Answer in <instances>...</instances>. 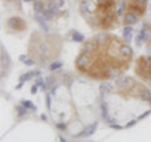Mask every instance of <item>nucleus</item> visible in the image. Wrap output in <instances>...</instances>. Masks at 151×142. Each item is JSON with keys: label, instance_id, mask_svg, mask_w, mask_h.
Returning <instances> with one entry per match:
<instances>
[{"label": "nucleus", "instance_id": "1", "mask_svg": "<svg viewBox=\"0 0 151 142\" xmlns=\"http://www.w3.org/2000/svg\"><path fill=\"white\" fill-rule=\"evenodd\" d=\"M91 64H92V58H91V55H89V53H86V52L81 53L77 57V59H76V65H77V68L79 70H83V72L89 69Z\"/></svg>", "mask_w": 151, "mask_h": 142}, {"label": "nucleus", "instance_id": "2", "mask_svg": "<svg viewBox=\"0 0 151 142\" xmlns=\"http://www.w3.org/2000/svg\"><path fill=\"white\" fill-rule=\"evenodd\" d=\"M97 126H98V122H94V123L87 126L83 131H81L79 133H77L74 137H77V138H81V137H88V136H91V135H93V133H94V131H96Z\"/></svg>", "mask_w": 151, "mask_h": 142}, {"label": "nucleus", "instance_id": "3", "mask_svg": "<svg viewBox=\"0 0 151 142\" xmlns=\"http://www.w3.org/2000/svg\"><path fill=\"white\" fill-rule=\"evenodd\" d=\"M119 54L122 57V58H131L132 57V49L130 48L129 45H126V44H121L119 47Z\"/></svg>", "mask_w": 151, "mask_h": 142}, {"label": "nucleus", "instance_id": "4", "mask_svg": "<svg viewBox=\"0 0 151 142\" xmlns=\"http://www.w3.org/2000/svg\"><path fill=\"white\" fill-rule=\"evenodd\" d=\"M131 83H132V79L130 77H122V78L116 79V87L120 88V89H124L126 87H129Z\"/></svg>", "mask_w": 151, "mask_h": 142}, {"label": "nucleus", "instance_id": "5", "mask_svg": "<svg viewBox=\"0 0 151 142\" xmlns=\"http://www.w3.org/2000/svg\"><path fill=\"white\" fill-rule=\"evenodd\" d=\"M8 25L13 28V29H22L23 25H24V23L20 18H10L8 20Z\"/></svg>", "mask_w": 151, "mask_h": 142}, {"label": "nucleus", "instance_id": "6", "mask_svg": "<svg viewBox=\"0 0 151 142\" xmlns=\"http://www.w3.org/2000/svg\"><path fill=\"white\" fill-rule=\"evenodd\" d=\"M124 22L127 25H132V24H135V23H137V16L132 11H127L124 15Z\"/></svg>", "mask_w": 151, "mask_h": 142}, {"label": "nucleus", "instance_id": "7", "mask_svg": "<svg viewBox=\"0 0 151 142\" xmlns=\"http://www.w3.org/2000/svg\"><path fill=\"white\" fill-rule=\"evenodd\" d=\"M35 20H37V23L39 24V27H40L44 32H48V30H49V28H48V25H47V23H45L47 19H45L43 15H42V14H35Z\"/></svg>", "mask_w": 151, "mask_h": 142}, {"label": "nucleus", "instance_id": "8", "mask_svg": "<svg viewBox=\"0 0 151 142\" xmlns=\"http://www.w3.org/2000/svg\"><path fill=\"white\" fill-rule=\"evenodd\" d=\"M96 40H88L86 42V44L83 45V52L86 53H92V52L96 50Z\"/></svg>", "mask_w": 151, "mask_h": 142}, {"label": "nucleus", "instance_id": "9", "mask_svg": "<svg viewBox=\"0 0 151 142\" xmlns=\"http://www.w3.org/2000/svg\"><path fill=\"white\" fill-rule=\"evenodd\" d=\"M100 91H101V94L105 96V94H108L112 92V84L110 82H103L101 86H100Z\"/></svg>", "mask_w": 151, "mask_h": 142}, {"label": "nucleus", "instance_id": "10", "mask_svg": "<svg viewBox=\"0 0 151 142\" xmlns=\"http://www.w3.org/2000/svg\"><path fill=\"white\" fill-rule=\"evenodd\" d=\"M44 4L40 1V0H35L34 1V11L35 14H42L44 11Z\"/></svg>", "mask_w": 151, "mask_h": 142}, {"label": "nucleus", "instance_id": "11", "mask_svg": "<svg viewBox=\"0 0 151 142\" xmlns=\"http://www.w3.org/2000/svg\"><path fill=\"white\" fill-rule=\"evenodd\" d=\"M132 28L131 27H126L125 29H124V39L126 40V42H131V39H132Z\"/></svg>", "mask_w": 151, "mask_h": 142}, {"label": "nucleus", "instance_id": "12", "mask_svg": "<svg viewBox=\"0 0 151 142\" xmlns=\"http://www.w3.org/2000/svg\"><path fill=\"white\" fill-rule=\"evenodd\" d=\"M39 74V72H28V73H25V74H23L20 78H19V80L23 83V82H25V80H29L30 78H33V77H35V75H38Z\"/></svg>", "mask_w": 151, "mask_h": 142}, {"label": "nucleus", "instance_id": "13", "mask_svg": "<svg viewBox=\"0 0 151 142\" xmlns=\"http://www.w3.org/2000/svg\"><path fill=\"white\" fill-rule=\"evenodd\" d=\"M101 107H102V117L105 118L106 121H108V122H113V120H111L110 117H108V111H107V105L105 102H102V105H101Z\"/></svg>", "mask_w": 151, "mask_h": 142}, {"label": "nucleus", "instance_id": "14", "mask_svg": "<svg viewBox=\"0 0 151 142\" xmlns=\"http://www.w3.org/2000/svg\"><path fill=\"white\" fill-rule=\"evenodd\" d=\"M142 101H150L151 102V93L147 91V89H142L140 92V96H139Z\"/></svg>", "mask_w": 151, "mask_h": 142}, {"label": "nucleus", "instance_id": "15", "mask_svg": "<svg viewBox=\"0 0 151 142\" xmlns=\"http://www.w3.org/2000/svg\"><path fill=\"white\" fill-rule=\"evenodd\" d=\"M72 38H73V40H74V42H83V40H84V35L81 34L79 32H73Z\"/></svg>", "mask_w": 151, "mask_h": 142}, {"label": "nucleus", "instance_id": "16", "mask_svg": "<svg viewBox=\"0 0 151 142\" xmlns=\"http://www.w3.org/2000/svg\"><path fill=\"white\" fill-rule=\"evenodd\" d=\"M48 45H47L45 43H42L40 47H39V50H40V55H42V58H44V55L48 53Z\"/></svg>", "mask_w": 151, "mask_h": 142}, {"label": "nucleus", "instance_id": "17", "mask_svg": "<svg viewBox=\"0 0 151 142\" xmlns=\"http://www.w3.org/2000/svg\"><path fill=\"white\" fill-rule=\"evenodd\" d=\"M17 111H18V117H23L24 115H27V112H28V110H27V107L25 106H19L18 108H17Z\"/></svg>", "mask_w": 151, "mask_h": 142}, {"label": "nucleus", "instance_id": "18", "mask_svg": "<svg viewBox=\"0 0 151 142\" xmlns=\"http://www.w3.org/2000/svg\"><path fill=\"white\" fill-rule=\"evenodd\" d=\"M42 15H43V16L47 19V20H50V19L53 18V15H54V14L52 13V11L49 10V9H44V11L42 13Z\"/></svg>", "mask_w": 151, "mask_h": 142}, {"label": "nucleus", "instance_id": "19", "mask_svg": "<svg viewBox=\"0 0 151 142\" xmlns=\"http://www.w3.org/2000/svg\"><path fill=\"white\" fill-rule=\"evenodd\" d=\"M59 68H62V62H54V63H52V64H50L49 70H52V72H54V70L59 69Z\"/></svg>", "mask_w": 151, "mask_h": 142}, {"label": "nucleus", "instance_id": "20", "mask_svg": "<svg viewBox=\"0 0 151 142\" xmlns=\"http://www.w3.org/2000/svg\"><path fill=\"white\" fill-rule=\"evenodd\" d=\"M22 105H23V106H25L27 108H30V110H33V111H37V107L33 105L30 101H23V102H22Z\"/></svg>", "mask_w": 151, "mask_h": 142}, {"label": "nucleus", "instance_id": "21", "mask_svg": "<svg viewBox=\"0 0 151 142\" xmlns=\"http://www.w3.org/2000/svg\"><path fill=\"white\" fill-rule=\"evenodd\" d=\"M142 33H144V40L149 42L150 38H151V32L149 29H142Z\"/></svg>", "mask_w": 151, "mask_h": 142}, {"label": "nucleus", "instance_id": "22", "mask_svg": "<svg viewBox=\"0 0 151 142\" xmlns=\"http://www.w3.org/2000/svg\"><path fill=\"white\" fill-rule=\"evenodd\" d=\"M52 83H53V78H52V77H48V78H47V82L43 84V88H44V89H47V88H48V87L50 86Z\"/></svg>", "mask_w": 151, "mask_h": 142}, {"label": "nucleus", "instance_id": "23", "mask_svg": "<svg viewBox=\"0 0 151 142\" xmlns=\"http://www.w3.org/2000/svg\"><path fill=\"white\" fill-rule=\"evenodd\" d=\"M124 9H125V1H121L120 6H119V10H117V15H121L124 13Z\"/></svg>", "mask_w": 151, "mask_h": 142}, {"label": "nucleus", "instance_id": "24", "mask_svg": "<svg viewBox=\"0 0 151 142\" xmlns=\"http://www.w3.org/2000/svg\"><path fill=\"white\" fill-rule=\"evenodd\" d=\"M150 113H151V111H146V112H144L141 116H139L137 120H144V118H145V117H147V116L150 115Z\"/></svg>", "mask_w": 151, "mask_h": 142}, {"label": "nucleus", "instance_id": "25", "mask_svg": "<svg viewBox=\"0 0 151 142\" xmlns=\"http://www.w3.org/2000/svg\"><path fill=\"white\" fill-rule=\"evenodd\" d=\"M136 123H137V120H132V121H130L129 123L126 125V127H127V128H129V127H132V126L136 125Z\"/></svg>", "mask_w": 151, "mask_h": 142}, {"label": "nucleus", "instance_id": "26", "mask_svg": "<svg viewBox=\"0 0 151 142\" xmlns=\"http://www.w3.org/2000/svg\"><path fill=\"white\" fill-rule=\"evenodd\" d=\"M34 60H33V59H27L25 60V62H24V64H27V65H29V67H30V65H34Z\"/></svg>", "mask_w": 151, "mask_h": 142}, {"label": "nucleus", "instance_id": "27", "mask_svg": "<svg viewBox=\"0 0 151 142\" xmlns=\"http://www.w3.org/2000/svg\"><path fill=\"white\" fill-rule=\"evenodd\" d=\"M110 127H111V128H115V130H122V126H120V125H113V123H111Z\"/></svg>", "mask_w": 151, "mask_h": 142}, {"label": "nucleus", "instance_id": "28", "mask_svg": "<svg viewBox=\"0 0 151 142\" xmlns=\"http://www.w3.org/2000/svg\"><path fill=\"white\" fill-rule=\"evenodd\" d=\"M37 89H38V84L35 83L34 86H32V91H30V92H32V94H35V93H37Z\"/></svg>", "mask_w": 151, "mask_h": 142}, {"label": "nucleus", "instance_id": "29", "mask_svg": "<svg viewBox=\"0 0 151 142\" xmlns=\"http://www.w3.org/2000/svg\"><path fill=\"white\" fill-rule=\"evenodd\" d=\"M47 106H48V108H50V96L49 94H47Z\"/></svg>", "mask_w": 151, "mask_h": 142}, {"label": "nucleus", "instance_id": "30", "mask_svg": "<svg viewBox=\"0 0 151 142\" xmlns=\"http://www.w3.org/2000/svg\"><path fill=\"white\" fill-rule=\"evenodd\" d=\"M19 59H20V60H22V62H23V63H24V62H25V60L28 59V57H27V55H19Z\"/></svg>", "mask_w": 151, "mask_h": 142}, {"label": "nucleus", "instance_id": "31", "mask_svg": "<svg viewBox=\"0 0 151 142\" xmlns=\"http://www.w3.org/2000/svg\"><path fill=\"white\" fill-rule=\"evenodd\" d=\"M57 127H58V128H65V125H63V123H59V125H57Z\"/></svg>", "mask_w": 151, "mask_h": 142}, {"label": "nucleus", "instance_id": "32", "mask_svg": "<svg viewBox=\"0 0 151 142\" xmlns=\"http://www.w3.org/2000/svg\"><path fill=\"white\" fill-rule=\"evenodd\" d=\"M40 117H42V120H43V121H47V120H48V117H47V116L44 115V113H43V115H42Z\"/></svg>", "mask_w": 151, "mask_h": 142}, {"label": "nucleus", "instance_id": "33", "mask_svg": "<svg viewBox=\"0 0 151 142\" xmlns=\"http://www.w3.org/2000/svg\"><path fill=\"white\" fill-rule=\"evenodd\" d=\"M136 3H139V4H145L146 0H136Z\"/></svg>", "mask_w": 151, "mask_h": 142}, {"label": "nucleus", "instance_id": "34", "mask_svg": "<svg viewBox=\"0 0 151 142\" xmlns=\"http://www.w3.org/2000/svg\"><path fill=\"white\" fill-rule=\"evenodd\" d=\"M63 1H64V0H58V6L63 5Z\"/></svg>", "mask_w": 151, "mask_h": 142}, {"label": "nucleus", "instance_id": "35", "mask_svg": "<svg viewBox=\"0 0 151 142\" xmlns=\"http://www.w3.org/2000/svg\"><path fill=\"white\" fill-rule=\"evenodd\" d=\"M55 89H57V86L52 88V94H55Z\"/></svg>", "mask_w": 151, "mask_h": 142}, {"label": "nucleus", "instance_id": "36", "mask_svg": "<svg viewBox=\"0 0 151 142\" xmlns=\"http://www.w3.org/2000/svg\"><path fill=\"white\" fill-rule=\"evenodd\" d=\"M59 138H60V141H62V142H65V140L63 138V137H59Z\"/></svg>", "mask_w": 151, "mask_h": 142}, {"label": "nucleus", "instance_id": "37", "mask_svg": "<svg viewBox=\"0 0 151 142\" xmlns=\"http://www.w3.org/2000/svg\"><path fill=\"white\" fill-rule=\"evenodd\" d=\"M24 1H25V3H29V1H32V0H24Z\"/></svg>", "mask_w": 151, "mask_h": 142}, {"label": "nucleus", "instance_id": "38", "mask_svg": "<svg viewBox=\"0 0 151 142\" xmlns=\"http://www.w3.org/2000/svg\"><path fill=\"white\" fill-rule=\"evenodd\" d=\"M150 73H151V65H150Z\"/></svg>", "mask_w": 151, "mask_h": 142}]
</instances>
